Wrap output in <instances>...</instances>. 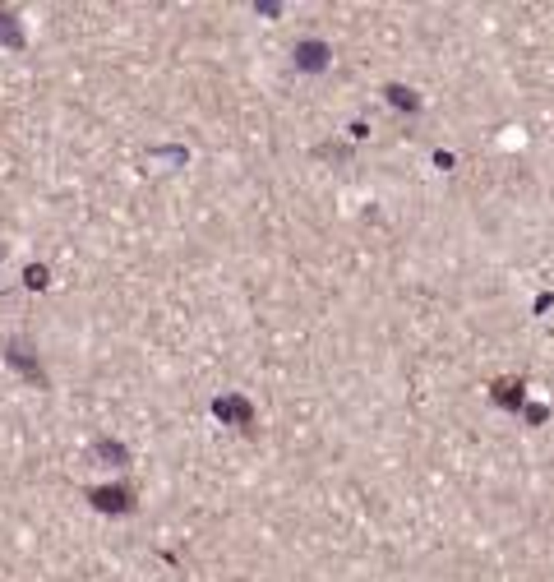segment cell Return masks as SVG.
<instances>
[{"label": "cell", "mask_w": 554, "mask_h": 582, "mask_svg": "<svg viewBox=\"0 0 554 582\" xmlns=\"http://www.w3.org/2000/svg\"><path fill=\"white\" fill-rule=\"evenodd\" d=\"M222 421H236V425H245L249 430V421H254V412H249V402L245 398H217V407H213Z\"/></svg>", "instance_id": "7a4b0ae2"}, {"label": "cell", "mask_w": 554, "mask_h": 582, "mask_svg": "<svg viewBox=\"0 0 554 582\" xmlns=\"http://www.w3.org/2000/svg\"><path fill=\"white\" fill-rule=\"evenodd\" d=\"M10 361H14V365H19V370H23V374H28V379H32V383H46V374H42V365H37V361H32V356H28V347H19V342H14V347H10Z\"/></svg>", "instance_id": "277c9868"}, {"label": "cell", "mask_w": 554, "mask_h": 582, "mask_svg": "<svg viewBox=\"0 0 554 582\" xmlns=\"http://www.w3.org/2000/svg\"><path fill=\"white\" fill-rule=\"evenodd\" d=\"M0 42H10V46H23V32H19L14 14H0Z\"/></svg>", "instance_id": "52a82bcc"}, {"label": "cell", "mask_w": 554, "mask_h": 582, "mask_svg": "<svg viewBox=\"0 0 554 582\" xmlns=\"http://www.w3.org/2000/svg\"><path fill=\"white\" fill-rule=\"evenodd\" d=\"M296 65H300V70H323V65H328V46L323 42H300L296 46Z\"/></svg>", "instance_id": "3957f363"}, {"label": "cell", "mask_w": 554, "mask_h": 582, "mask_svg": "<svg viewBox=\"0 0 554 582\" xmlns=\"http://www.w3.org/2000/svg\"><path fill=\"white\" fill-rule=\"evenodd\" d=\"M92 508H102V513H130L134 508V494H130V485H97V490H88Z\"/></svg>", "instance_id": "6da1fadb"}, {"label": "cell", "mask_w": 554, "mask_h": 582, "mask_svg": "<svg viewBox=\"0 0 554 582\" xmlns=\"http://www.w3.org/2000/svg\"><path fill=\"white\" fill-rule=\"evenodd\" d=\"M97 453H102V458H111V467H121V462H130V453H125L121 444H97Z\"/></svg>", "instance_id": "ba28073f"}, {"label": "cell", "mask_w": 554, "mask_h": 582, "mask_svg": "<svg viewBox=\"0 0 554 582\" xmlns=\"http://www.w3.org/2000/svg\"><path fill=\"white\" fill-rule=\"evenodd\" d=\"M494 402H504V407H522V383H517V379H499V383H494Z\"/></svg>", "instance_id": "5b68a950"}, {"label": "cell", "mask_w": 554, "mask_h": 582, "mask_svg": "<svg viewBox=\"0 0 554 582\" xmlns=\"http://www.w3.org/2000/svg\"><path fill=\"white\" fill-rule=\"evenodd\" d=\"M384 92H388V102L402 107V111H416V107H420V102L411 97V88H402V83H393V88H384Z\"/></svg>", "instance_id": "8992f818"}, {"label": "cell", "mask_w": 554, "mask_h": 582, "mask_svg": "<svg viewBox=\"0 0 554 582\" xmlns=\"http://www.w3.org/2000/svg\"><path fill=\"white\" fill-rule=\"evenodd\" d=\"M28 287H46V268H28Z\"/></svg>", "instance_id": "9c48e42d"}]
</instances>
